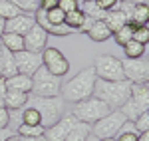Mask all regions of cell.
Returning <instances> with one entry per match:
<instances>
[{
    "label": "cell",
    "instance_id": "obj_25",
    "mask_svg": "<svg viewBox=\"0 0 149 141\" xmlns=\"http://www.w3.org/2000/svg\"><path fill=\"white\" fill-rule=\"evenodd\" d=\"M133 28H135L133 24L127 22V24H123V26H121L119 30H115L111 36H113V40L117 42V44H119V46H123L125 42H129V40L133 38Z\"/></svg>",
    "mask_w": 149,
    "mask_h": 141
},
{
    "label": "cell",
    "instance_id": "obj_41",
    "mask_svg": "<svg viewBox=\"0 0 149 141\" xmlns=\"http://www.w3.org/2000/svg\"><path fill=\"white\" fill-rule=\"evenodd\" d=\"M139 141H149V131H143V133H139Z\"/></svg>",
    "mask_w": 149,
    "mask_h": 141
},
{
    "label": "cell",
    "instance_id": "obj_16",
    "mask_svg": "<svg viewBox=\"0 0 149 141\" xmlns=\"http://www.w3.org/2000/svg\"><path fill=\"white\" fill-rule=\"evenodd\" d=\"M0 44L6 50H10L12 54H16V52L24 50V36L14 34V32H4V34L0 36Z\"/></svg>",
    "mask_w": 149,
    "mask_h": 141
},
{
    "label": "cell",
    "instance_id": "obj_32",
    "mask_svg": "<svg viewBox=\"0 0 149 141\" xmlns=\"http://www.w3.org/2000/svg\"><path fill=\"white\" fill-rule=\"evenodd\" d=\"M115 141H139V133L133 129H121L117 131V137H115Z\"/></svg>",
    "mask_w": 149,
    "mask_h": 141
},
{
    "label": "cell",
    "instance_id": "obj_24",
    "mask_svg": "<svg viewBox=\"0 0 149 141\" xmlns=\"http://www.w3.org/2000/svg\"><path fill=\"white\" fill-rule=\"evenodd\" d=\"M80 8L86 16H90L93 20H103V18H105V10H102L93 0H84V4H81Z\"/></svg>",
    "mask_w": 149,
    "mask_h": 141
},
{
    "label": "cell",
    "instance_id": "obj_8",
    "mask_svg": "<svg viewBox=\"0 0 149 141\" xmlns=\"http://www.w3.org/2000/svg\"><path fill=\"white\" fill-rule=\"evenodd\" d=\"M42 66L46 68L50 74H54L58 78L66 76L70 72V62L68 58L58 50V48H44L42 50Z\"/></svg>",
    "mask_w": 149,
    "mask_h": 141
},
{
    "label": "cell",
    "instance_id": "obj_36",
    "mask_svg": "<svg viewBox=\"0 0 149 141\" xmlns=\"http://www.w3.org/2000/svg\"><path fill=\"white\" fill-rule=\"evenodd\" d=\"M10 123V111L4 106H0V127H8Z\"/></svg>",
    "mask_w": 149,
    "mask_h": 141
},
{
    "label": "cell",
    "instance_id": "obj_7",
    "mask_svg": "<svg viewBox=\"0 0 149 141\" xmlns=\"http://www.w3.org/2000/svg\"><path fill=\"white\" fill-rule=\"evenodd\" d=\"M125 123V115L119 109H111L107 115L97 119L92 125V131L97 139H105V137H115L117 131L121 129V125Z\"/></svg>",
    "mask_w": 149,
    "mask_h": 141
},
{
    "label": "cell",
    "instance_id": "obj_23",
    "mask_svg": "<svg viewBox=\"0 0 149 141\" xmlns=\"http://www.w3.org/2000/svg\"><path fill=\"white\" fill-rule=\"evenodd\" d=\"M84 20H86V14L81 12V8L72 10V12H68V14L64 16V24H66L68 28H72L74 32H76V30H80V26L84 24Z\"/></svg>",
    "mask_w": 149,
    "mask_h": 141
},
{
    "label": "cell",
    "instance_id": "obj_49",
    "mask_svg": "<svg viewBox=\"0 0 149 141\" xmlns=\"http://www.w3.org/2000/svg\"><path fill=\"white\" fill-rule=\"evenodd\" d=\"M81 2H84V0H81Z\"/></svg>",
    "mask_w": 149,
    "mask_h": 141
},
{
    "label": "cell",
    "instance_id": "obj_37",
    "mask_svg": "<svg viewBox=\"0 0 149 141\" xmlns=\"http://www.w3.org/2000/svg\"><path fill=\"white\" fill-rule=\"evenodd\" d=\"M58 0H38V8L42 10H50V8H56Z\"/></svg>",
    "mask_w": 149,
    "mask_h": 141
},
{
    "label": "cell",
    "instance_id": "obj_33",
    "mask_svg": "<svg viewBox=\"0 0 149 141\" xmlns=\"http://www.w3.org/2000/svg\"><path fill=\"white\" fill-rule=\"evenodd\" d=\"M58 8H62V10L68 14V12L80 8V0H58Z\"/></svg>",
    "mask_w": 149,
    "mask_h": 141
},
{
    "label": "cell",
    "instance_id": "obj_30",
    "mask_svg": "<svg viewBox=\"0 0 149 141\" xmlns=\"http://www.w3.org/2000/svg\"><path fill=\"white\" fill-rule=\"evenodd\" d=\"M133 127L137 133H143V131H149V111H143L135 121H133Z\"/></svg>",
    "mask_w": 149,
    "mask_h": 141
},
{
    "label": "cell",
    "instance_id": "obj_14",
    "mask_svg": "<svg viewBox=\"0 0 149 141\" xmlns=\"http://www.w3.org/2000/svg\"><path fill=\"white\" fill-rule=\"evenodd\" d=\"M26 103H28V94H24V92L8 90V92H6V95H4V107H6L8 111L22 109Z\"/></svg>",
    "mask_w": 149,
    "mask_h": 141
},
{
    "label": "cell",
    "instance_id": "obj_10",
    "mask_svg": "<svg viewBox=\"0 0 149 141\" xmlns=\"http://www.w3.org/2000/svg\"><path fill=\"white\" fill-rule=\"evenodd\" d=\"M14 62H16L18 74H24V76H30V78H32V74L42 66V54L28 52V50H20V52L14 54Z\"/></svg>",
    "mask_w": 149,
    "mask_h": 141
},
{
    "label": "cell",
    "instance_id": "obj_22",
    "mask_svg": "<svg viewBox=\"0 0 149 141\" xmlns=\"http://www.w3.org/2000/svg\"><path fill=\"white\" fill-rule=\"evenodd\" d=\"M121 48H123V54L127 60H139L141 56H145V44H139L133 38L129 42H125Z\"/></svg>",
    "mask_w": 149,
    "mask_h": 141
},
{
    "label": "cell",
    "instance_id": "obj_26",
    "mask_svg": "<svg viewBox=\"0 0 149 141\" xmlns=\"http://www.w3.org/2000/svg\"><path fill=\"white\" fill-rule=\"evenodd\" d=\"M18 14H22V10L18 6H14L10 0H0V18L10 20L14 16H18Z\"/></svg>",
    "mask_w": 149,
    "mask_h": 141
},
{
    "label": "cell",
    "instance_id": "obj_4",
    "mask_svg": "<svg viewBox=\"0 0 149 141\" xmlns=\"http://www.w3.org/2000/svg\"><path fill=\"white\" fill-rule=\"evenodd\" d=\"M109 111H111V107L107 106L105 101H102V99L95 97V95H90V97L81 99L78 103H74L72 115L78 119V121H84V123L93 125L97 119H102L103 115H107Z\"/></svg>",
    "mask_w": 149,
    "mask_h": 141
},
{
    "label": "cell",
    "instance_id": "obj_47",
    "mask_svg": "<svg viewBox=\"0 0 149 141\" xmlns=\"http://www.w3.org/2000/svg\"><path fill=\"white\" fill-rule=\"evenodd\" d=\"M86 141H93V139H92V137H88V139H86Z\"/></svg>",
    "mask_w": 149,
    "mask_h": 141
},
{
    "label": "cell",
    "instance_id": "obj_17",
    "mask_svg": "<svg viewBox=\"0 0 149 141\" xmlns=\"http://www.w3.org/2000/svg\"><path fill=\"white\" fill-rule=\"evenodd\" d=\"M88 36L92 38L93 42H105V40H109L111 30L107 28V24L103 22V20H93L92 28L88 30Z\"/></svg>",
    "mask_w": 149,
    "mask_h": 141
},
{
    "label": "cell",
    "instance_id": "obj_11",
    "mask_svg": "<svg viewBox=\"0 0 149 141\" xmlns=\"http://www.w3.org/2000/svg\"><path fill=\"white\" fill-rule=\"evenodd\" d=\"M76 123H78V119L74 117L72 113H68V115L64 113V115L58 119L52 127H48V129H46L44 139H46V141H64V139H66V135L70 133V129H72Z\"/></svg>",
    "mask_w": 149,
    "mask_h": 141
},
{
    "label": "cell",
    "instance_id": "obj_44",
    "mask_svg": "<svg viewBox=\"0 0 149 141\" xmlns=\"http://www.w3.org/2000/svg\"><path fill=\"white\" fill-rule=\"evenodd\" d=\"M6 141H18V135H12V137H8Z\"/></svg>",
    "mask_w": 149,
    "mask_h": 141
},
{
    "label": "cell",
    "instance_id": "obj_27",
    "mask_svg": "<svg viewBox=\"0 0 149 141\" xmlns=\"http://www.w3.org/2000/svg\"><path fill=\"white\" fill-rule=\"evenodd\" d=\"M22 123L24 125H40V113L28 103L22 107Z\"/></svg>",
    "mask_w": 149,
    "mask_h": 141
},
{
    "label": "cell",
    "instance_id": "obj_20",
    "mask_svg": "<svg viewBox=\"0 0 149 141\" xmlns=\"http://www.w3.org/2000/svg\"><path fill=\"white\" fill-rule=\"evenodd\" d=\"M147 18H149L147 2H141V0L135 2V4H133V12H131V20H129V22L137 28V26H145V24H147Z\"/></svg>",
    "mask_w": 149,
    "mask_h": 141
},
{
    "label": "cell",
    "instance_id": "obj_28",
    "mask_svg": "<svg viewBox=\"0 0 149 141\" xmlns=\"http://www.w3.org/2000/svg\"><path fill=\"white\" fill-rule=\"evenodd\" d=\"M46 133V127L42 125H20L18 127V133L16 135H30V137H36V135H44Z\"/></svg>",
    "mask_w": 149,
    "mask_h": 141
},
{
    "label": "cell",
    "instance_id": "obj_34",
    "mask_svg": "<svg viewBox=\"0 0 149 141\" xmlns=\"http://www.w3.org/2000/svg\"><path fill=\"white\" fill-rule=\"evenodd\" d=\"M74 32L72 28H68L66 24H56V26H50L48 34H54V36H70Z\"/></svg>",
    "mask_w": 149,
    "mask_h": 141
},
{
    "label": "cell",
    "instance_id": "obj_1",
    "mask_svg": "<svg viewBox=\"0 0 149 141\" xmlns=\"http://www.w3.org/2000/svg\"><path fill=\"white\" fill-rule=\"evenodd\" d=\"M95 72H93V66L90 68H84L81 72H78L72 80L62 85L60 90V95L66 103H78L81 99L90 97L93 94V85H95Z\"/></svg>",
    "mask_w": 149,
    "mask_h": 141
},
{
    "label": "cell",
    "instance_id": "obj_21",
    "mask_svg": "<svg viewBox=\"0 0 149 141\" xmlns=\"http://www.w3.org/2000/svg\"><path fill=\"white\" fill-rule=\"evenodd\" d=\"M14 74H18V70H16V62H14V54L2 46V78L8 80V78H12Z\"/></svg>",
    "mask_w": 149,
    "mask_h": 141
},
{
    "label": "cell",
    "instance_id": "obj_3",
    "mask_svg": "<svg viewBox=\"0 0 149 141\" xmlns=\"http://www.w3.org/2000/svg\"><path fill=\"white\" fill-rule=\"evenodd\" d=\"M28 106H32L40 113V125L42 127H52L58 119L64 115L66 101L62 95H52V97H42V95H28Z\"/></svg>",
    "mask_w": 149,
    "mask_h": 141
},
{
    "label": "cell",
    "instance_id": "obj_19",
    "mask_svg": "<svg viewBox=\"0 0 149 141\" xmlns=\"http://www.w3.org/2000/svg\"><path fill=\"white\" fill-rule=\"evenodd\" d=\"M90 135H92V125L90 123H84V121H78L70 129V133L66 135L64 141H86Z\"/></svg>",
    "mask_w": 149,
    "mask_h": 141
},
{
    "label": "cell",
    "instance_id": "obj_45",
    "mask_svg": "<svg viewBox=\"0 0 149 141\" xmlns=\"http://www.w3.org/2000/svg\"><path fill=\"white\" fill-rule=\"evenodd\" d=\"M100 141H115V137H105V139H100Z\"/></svg>",
    "mask_w": 149,
    "mask_h": 141
},
{
    "label": "cell",
    "instance_id": "obj_39",
    "mask_svg": "<svg viewBox=\"0 0 149 141\" xmlns=\"http://www.w3.org/2000/svg\"><path fill=\"white\" fill-rule=\"evenodd\" d=\"M14 135V131L8 129V127H0V141H6L8 137H12Z\"/></svg>",
    "mask_w": 149,
    "mask_h": 141
},
{
    "label": "cell",
    "instance_id": "obj_42",
    "mask_svg": "<svg viewBox=\"0 0 149 141\" xmlns=\"http://www.w3.org/2000/svg\"><path fill=\"white\" fill-rule=\"evenodd\" d=\"M4 26H6V20H4V18H0V36L4 34Z\"/></svg>",
    "mask_w": 149,
    "mask_h": 141
},
{
    "label": "cell",
    "instance_id": "obj_5",
    "mask_svg": "<svg viewBox=\"0 0 149 141\" xmlns=\"http://www.w3.org/2000/svg\"><path fill=\"white\" fill-rule=\"evenodd\" d=\"M62 90V80L50 74V72L40 66L38 70L32 74V94L34 95H42V97H52V95H60Z\"/></svg>",
    "mask_w": 149,
    "mask_h": 141
},
{
    "label": "cell",
    "instance_id": "obj_9",
    "mask_svg": "<svg viewBox=\"0 0 149 141\" xmlns=\"http://www.w3.org/2000/svg\"><path fill=\"white\" fill-rule=\"evenodd\" d=\"M121 66H123V74H125V80L131 83H145L149 80V66L147 62H141L139 60H121Z\"/></svg>",
    "mask_w": 149,
    "mask_h": 141
},
{
    "label": "cell",
    "instance_id": "obj_40",
    "mask_svg": "<svg viewBox=\"0 0 149 141\" xmlns=\"http://www.w3.org/2000/svg\"><path fill=\"white\" fill-rule=\"evenodd\" d=\"M18 141H46L44 135H36V137H30V135H18Z\"/></svg>",
    "mask_w": 149,
    "mask_h": 141
},
{
    "label": "cell",
    "instance_id": "obj_2",
    "mask_svg": "<svg viewBox=\"0 0 149 141\" xmlns=\"http://www.w3.org/2000/svg\"><path fill=\"white\" fill-rule=\"evenodd\" d=\"M131 94V82L127 80H119V82H109V80H95L93 85V94L105 101L111 109H119L125 103V99Z\"/></svg>",
    "mask_w": 149,
    "mask_h": 141
},
{
    "label": "cell",
    "instance_id": "obj_12",
    "mask_svg": "<svg viewBox=\"0 0 149 141\" xmlns=\"http://www.w3.org/2000/svg\"><path fill=\"white\" fill-rule=\"evenodd\" d=\"M48 46V34L42 26L34 24L26 34H24V50L28 52H36V54H42V50Z\"/></svg>",
    "mask_w": 149,
    "mask_h": 141
},
{
    "label": "cell",
    "instance_id": "obj_48",
    "mask_svg": "<svg viewBox=\"0 0 149 141\" xmlns=\"http://www.w3.org/2000/svg\"><path fill=\"white\" fill-rule=\"evenodd\" d=\"M143 2H145V0H143Z\"/></svg>",
    "mask_w": 149,
    "mask_h": 141
},
{
    "label": "cell",
    "instance_id": "obj_43",
    "mask_svg": "<svg viewBox=\"0 0 149 141\" xmlns=\"http://www.w3.org/2000/svg\"><path fill=\"white\" fill-rule=\"evenodd\" d=\"M0 78H2V44H0Z\"/></svg>",
    "mask_w": 149,
    "mask_h": 141
},
{
    "label": "cell",
    "instance_id": "obj_29",
    "mask_svg": "<svg viewBox=\"0 0 149 141\" xmlns=\"http://www.w3.org/2000/svg\"><path fill=\"white\" fill-rule=\"evenodd\" d=\"M64 16H66V12L62 10V8H50V10H46V18L48 22L52 24V26H56V24H64Z\"/></svg>",
    "mask_w": 149,
    "mask_h": 141
},
{
    "label": "cell",
    "instance_id": "obj_38",
    "mask_svg": "<svg viewBox=\"0 0 149 141\" xmlns=\"http://www.w3.org/2000/svg\"><path fill=\"white\" fill-rule=\"evenodd\" d=\"M8 92L6 88V78H0V106H4V95Z\"/></svg>",
    "mask_w": 149,
    "mask_h": 141
},
{
    "label": "cell",
    "instance_id": "obj_31",
    "mask_svg": "<svg viewBox=\"0 0 149 141\" xmlns=\"http://www.w3.org/2000/svg\"><path fill=\"white\" fill-rule=\"evenodd\" d=\"M133 40L139 42V44H145V46H147V40H149L147 24H145V26H137V28H133Z\"/></svg>",
    "mask_w": 149,
    "mask_h": 141
},
{
    "label": "cell",
    "instance_id": "obj_46",
    "mask_svg": "<svg viewBox=\"0 0 149 141\" xmlns=\"http://www.w3.org/2000/svg\"><path fill=\"white\" fill-rule=\"evenodd\" d=\"M125 2H139V0H125ZM141 2H143V0H141Z\"/></svg>",
    "mask_w": 149,
    "mask_h": 141
},
{
    "label": "cell",
    "instance_id": "obj_13",
    "mask_svg": "<svg viewBox=\"0 0 149 141\" xmlns=\"http://www.w3.org/2000/svg\"><path fill=\"white\" fill-rule=\"evenodd\" d=\"M34 16H30V14H18V16H14L10 20H6V26H4V32H14V34H20L24 36L32 26H34Z\"/></svg>",
    "mask_w": 149,
    "mask_h": 141
},
{
    "label": "cell",
    "instance_id": "obj_6",
    "mask_svg": "<svg viewBox=\"0 0 149 141\" xmlns=\"http://www.w3.org/2000/svg\"><path fill=\"white\" fill-rule=\"evenodd\" d=\"M93 72H95V78L97 80H109V82L125 80L121 60L115 58V56H109V54H102V56L95 58V62H93Z\"/></svg>",
    "mask_w": 149,
    "mask_h": 141
},
{
    "label": "cell",
    "instance_id": "obj_35",
    "mask_svg": "<svg viewBox=\"0 0 149 141\" xmlns=\"http://www.w3.org/2000/svg\"><path fill=\"white\" fill-rule=\"evenodd\" d=\"M102 10H113V8H117V4H119V0H93Z\"/></svg>",
    "mask_w": 149,
    "mask_h": 141
},
{
    "label": "cell",
    "instance_id": "obj_15",
    "mask_svg": "<svg viewBox=\"0 0 149 141\" xmlns=\"http://www.w3.org/2000/svg\"><path fill=\"white\" fill-rule=\"evenodd\" d=\"M6 88L8 90H16V92H24V94H30V90H32V78L24 76V74H14L12 78L6 80Z\"/></svg>",
    "mask_w": 149,
    "mask_h": 141
},
{
    "label": "cell",
    "instance_id": "obj_18",
    "mask_svg": "<svg viewBox=\"0 0 149 141\" xmlns=\"http://www.w3.org/2000/svg\"><path fill=\"white\" fill-rule=\"evenodd\" d=\"M103 22L107 24V28H109V30H111V34H113L115 30H119L123 24H127V18H125V14L119 10V8H113V10H107V12H105Z\"/></svg>",
    "mask_w": 149,
    "mask_h": 141
}]
</instances>
